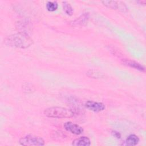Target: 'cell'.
I'll return each mask as SVG.
<instances>
[{"label": "cell", "instance_id": "1", "mask_svg": "<svg viewBox=\"0 0 146 146\" xmlns=\"http://www.w3.org/2000/svg\"><path fill=\"white\" fill-rule=\"evenodd\" d=\"M5 42L6 44L14 47L25 48L33 44V40L25 33H17L7 37Z\"/></svg>", "mask_w": 146, "mask_h": 146}, {"label": "cell", "instance_id": "2", "mask_svg": "<svg viewBox=\"0 0 146 146\" xmlns=\"http://www.w3.org/2000/svg\"><path fill=\"white\" fill-rule=\"evenodd\" d=\"M74 111L60 107H52L46 109L44 111L45 116L52 118H69L74 115Z\"/></svg>", "mask_w": 146, "mask_h": 146}, {"label": "cell", "instance_id": "3", "mask_svg": "<svg viewBox=\"0 0 146 146\" xmlns=\"http://www.w3.org/2000/svg\"><path fill=\"white\" fill-rule=\"evenodd\" d=\"M19 143L21 145L25 146H41L44 144V141L40 137L29 135L21 138Z\"/></svg>", "mask_w": 146, "mask_h": 146}, {"label": "cell", "instance_id": "4", "mask_svg": "<svg viewBox=\"0 0 146 146\" xmlns=\"http://www.w3.org/2000/svg\"><path fill=\"white\" fill-rule=\"evenodd\" d=\"M85 106L89 110L95 112L102 111L105 109V105L103 103L90 100L86 102Z\"/></svg>", "mask_w": 146, "mask_h": 146}, {"label": "cell", "instance_id": "5", "mask_svg": "<svg viewBox=\"0 0 146 146\" xmlns=\"http://www.w3.org/2000/svg\"><path fill=\"white\" fill-rule=\"evenodd\" d=\"M103 4L111 9H118L124 11L127 10V7L125 5L121 2L115 1H103L102 2Z\"/></svg>", "mask_w": 146, "mask_h": 146}, {"label": "cell", "instance_id": "6", "mask_svg": "<svg viewBox=\"0 0 146 146\" xmlns=\"http://www.w3.org/2000/svg\"><path fill=\"white\" fill-rule=\"evenodd\" d=\"M64 127L65 129L75 135H80L83 132V129L82 127L78 124L72 123L71 121H67L64 123Z\"/></svg>", "mask_w": 146, "mask_h": 146}, {"label": "cell", "instance_id": "7", "mask_svg": "<svg viewBox=\"0 0 146 146\" xmlns=\"http://www.w3.org/2000/svg\"><path fill=\"white\" fill-rule=\"evenodd\" d=\"M89 19V14L88 13H83L79 18L72 22L71 24L73 26H83L86 25Z\"/></svg>", "mask_w": 146, "mask_h": 146}, {"label": "cell", "instance_id": "8", "mask_svg": "<svg viewBox=\"0 0 146 146\" xmlns=\"http://www.w3.org/2000/svg\"><path fill=\"white\" fill-rule=\"evenodd\" d=\"M72 144L74 146H88L91 144V141L88 137L82 136L75 139Z\"/></svg>", "mask_w": 146, "mask_h": 146}, {"label": "cell", "instance_id": "9", "mask_svg": "<svg viewBox=\"0 0 146 146\" xmlns=\"http://www.w3.org/2000/svg\"><path fill=\"white\" fill-rule=\"evenodd\" d=\"M139 142V138L137 136L134 134H131L128 136L125 140V143L127 145L133 146L137 145Z\"/></svg>", "mask_w": 146, "mask_h": 146}, {"label": "cell", "instance_id": "10", "mask_svg": "<svg viewBox=\"0 0 146 146\" xmlns=\"http://www.w3.org/2000/svg\"><path fill=\"white\" fill-rule=\"evenodd\" d=\"M124 63L126 65H127L131 67H132L135 69L138 70L140 71H145L144 67L142 65L139 64V63H137L135 61H132V60H125L124 62Z\"/></svg>", "mask_w": 146, "mask_h": 146}, {"label": "cell", "instance_id": "11", "mask_svg": "<svg viewBox=\"0 0 146 146\" xmlns=\"http://www.w3.org/2000/svg\"><path fill=\"white\" fill-rule=\"evenodd\" d=\"M63 3V10L64 11V12L69 15H71L73 14L74 10L73 9L72 7V6H71V5L66 2V1H64L62 2Z\"/></svg>", "mask_w": 146, "mask_h": 146}, {"label": "cell", "instance_id": "12", "mask_svg": "<svg viewBox=\"0 0 146 146\" xmlns=\"http://www.w3.org/2000/svg\"><path fill=\"white\" fill-rule=\"evenodd\" d=\"M58 5L56 1H48L46 3V9L49 11H54L58 9Z\"/></svg>", "mask_w": 146, "mask_h": 146}, {"label": "cell", "instance_id": "13", "mask_svg": "<svg viewBox=\"0 0 146 146\" xmlns=\"http://www.w3.org/2000/svg\"><path fill=\"white\" fill-rule=\"evenodd\" d=\"M89 72H90V73L88 72V74L91 75L89 76L90 77H92V78H98L102 77L101 73H100V72H99V73L96 72V74H95V71H93V70H90V71H89Z\"/></svg>", "mask_w": 146, "mask_h": 146}, {"label": "cell", "instance_id": "14", "mask_svg": "<svg viewBox=\"0 0 146 146\" xmlns=\"http://www.w3.org/2000/svg\"><path fill=\"white\" fill-rule=\"evenodd\" d=\"M112 134L113 135V136H114L115 137H117V139H120V138L121 137V135H120V134L119 132H116V131H112Z\"/></svg>", "mask_w": 146, "mask_h": 146}]
</instances>
